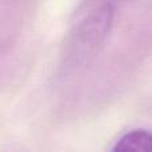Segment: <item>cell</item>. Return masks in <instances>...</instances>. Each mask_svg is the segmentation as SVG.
Segmentation results:
<instances>
[{
  "label": "cell",
  "instance_id": "1",
  "mask_svg": "<svg viewBox=\"0 0 152 152\" xmlns=\"http://www.w3.org/2000/svg\"><path fill=\"white\" fill-rule=\"evenodd\" d=\"M115 15L116 3L103 0L75 24L61 55L66 71H79L96 58L112 31Z\"/></svg>",
  "mask_w": 152,
  "mask_h": 152
},
{
  "label": "cell",
  "instance_id": "2",
  "mask_svg": "<svg viewBox=\"0 0 152 152\" xmlns=\"http://www.w3.org/2000/svg\"><path fill=\"white\" fill-rule=\"evenodd\" d=\"M115 152H152V132L147 129H131L123 134L112 148Z\"/></svg>",
  "mask_w": 152,
  "mask_h": 152
},
{
  "label": "cell",
  "instance_id": "3",
  "mask_svg": "<svg viewBox=\"0 0 152 152\" xmlns=\"http://www.w3.org/2000/svg\"><path fill=\"white\" fill-rule=\"evenodd\" d=\"M111 1H115V3H116V0H111Z\"/></svg>",
  "mask_w": 152,
  "mask_h": 152
}]
</instances>
